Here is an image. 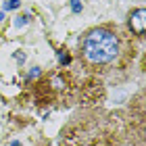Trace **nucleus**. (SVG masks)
<instances>
[{"mask_svg": "<svg viewBox=\"0 0 146 146\" xmlns=\"http://www.w3.org/2000/svg\"><path fill=\"white\" fill-rule=\"evenodd\" d=\"M79 54L88 65H94V67H102V65H109L117 58L119 54V38L115 31L111 29H92L84 36L82 44H79Z\"/></svg>", "mask_w": 146, "mask_h": 146, "instance_id": "f257e3e1", "label": "nucleus"}, {"mask_svg": "<svg viewBox=\"0 0 146 146\" xmlns=\"http://www.w3.org/2000/svg\"><path fill=\"white\" fill-rule=\"evenodd\" d=\"M144 25H146V11L144 9H136L129 15V27L136 36H144Z\"/></svg>", "mask_w": 146, "mask_h": 146, "instance_id": "f03ea898", "label": "nucleus"}, {"mask_svg": "<svg viewBox=\"0 0 146 146\" xmlns=\"http://www.w3.org/2000/svg\"><path fill=\"white\" fill-rule=\"evenodd\" d=\"M21 4L19 0H6V4H4V9H17V6Z\"/></svg>", "mask_w": 146, "mask_h": 146, "instance_id": "7ed1b4c3", "label": "nucleus"}, {"mask_svg": "<svg viewBox=\"0 0 146 146\" xmlns=\"http://www.w3.org/2000/svg\"><path fill=\"white\" fill-rule=\"evenodd\" d=\"M71 9H73V13H79V11H82V4H79V0H71Z\"/></svg>", "mask_w": 146, "mask_h": 146, "instance_id": "20e7f679", "label": "nucleus"}, {"mask_svg": "<svg viewBox=\"0 0 146 146\" xmlns=\"http://www.w3.org/2000/svg\"><path fill=\"white\" fill-rule=\"evenodd\" d=\"M27 21H29V17H27V15H25V17H19V21H17V27H23V25L27 23Z\"/></svg>", "mask_w": 146, "mask_h": 146, "instance_id": "39448f33", "label": "nucleus"}, {"mask_svg": "<svg viewBox=\"0 0 146 146\" xmlns=\"http://www.w3.org/2000/svg\"><path fill=\"white\" fill-rule=\"evenodd\" d=\"M2 19H4V13H2V11H0V21H2Z\"/></svg>", "mask_w": 146, "mask_h": 146, "instance_id": "423d86ee", "label": "nucleus"}]
</instances>
